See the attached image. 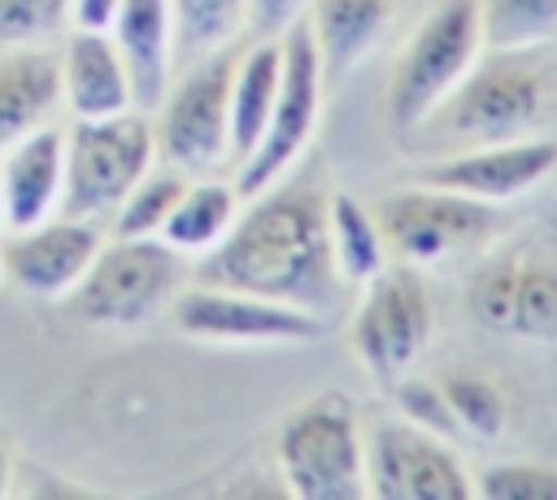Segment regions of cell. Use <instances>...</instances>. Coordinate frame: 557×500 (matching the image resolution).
Here are the masks:
<instances>
[{
	"instance_id": "obj_1",
	"label": "cell",
	"mask_w": 557,
	"mask_h": 500,
	"mask_svg": "<svg viewBox=\"0 0 557 500\" xmlns=\"http://www.w3.org/2000/svg\"><path fill=\"white\" fill-rule=\"evenodd\" d=\"M326 196L331 191L292 170L278 183L244 196L222 243L191 261V278L261 291L322 317L335 313L348 283L331 252Z\"/></svg>"
},
{
	"instance_id": "obj_2",
	"label": "cell",
	"mask_w": 557,
	"mask_h": 500,
	"mask_svg": "<svg viewBox=\"0 0 557 500\" xmlns=\"http://www.w3.org/2000/svg\"><path fill=\"white\" fill-rule=\"evenodd\" d=\"M557 43L544 48H483L453 96L409 135L431 157L548 135L557 122Z\"/></svg>"
},
{
	"instance_id": "obj_3",
	"label": "cell",
	"mask_w": 557,
	"mask_h": 500,
	"mask_svg": "<svg viewBox=\"0 0 557 500\" xmlns=\"http://www.w3.org/2000/svg\"><path fill=\"white\" fill-rule=\"evenodd\" d=\"M483 22L479 0H440L405 39V48L392 61L383 109L387 126L409 139L470 74V65L483 52Z\"/></svg>"
},
{
	"instance_id": "obj_4",
	"label": "cell",
	"mask_w": 557,
	"mask_h": 500,
	"mask_svg": "<svg viewBox=\"0 0 557 500\" xmlns=\"http://www.w3.org/2000/svg\"><path fill=\"white\" fill-rule=\"evenodd\" d=\"M274 470L296 500L366 496V426L339 391L296 404L274 435Z\"/></svg>"
},
{
	"instance_id": "obj_5",
	"label": "cell",
	"mask_w": 557,
	"mask_h": 500,
	"mask_svg": "<svg viewBox=\"0 0 557 500\" xmlns=\"http://www.w3.org/2000/svg\"><path fill=\"white\" fill-rule=\"evenodd\" d=\"M191 283V261L161 235H104L83 283L65 296L83 322L139 326L174 304Z\"/></svg>"
},
{
	"instance_id": "obj_6",
	"label": "cell",
	"mask_w": 557,
	"mask_h": 500,
	"mask_svg": "<svg viewBox=\"0 0 557 500\" xmlns=\"http://www.w3.org/2000/svg\"><path fill=\"white\" fill-rule=\"evenodd\" d=\"M157 161L152 113L126 109L113 117H74L65 126V191L61 213L109 226L122 196Z\"/></svg>"
},
{
	"instance_id": "obj_7",
	"label": "cell",
	"mask_w": 557,
	"mask_h": 500,
	"mask_svg": "<svg viewBox=\"0 0 557 500\" xmlns=\"http://www.w3.org/2000/svg\"><path fill=\"white\" fill-rule=\"evenodd\" d=\"M239 43H226L191 65H183L161 104L152 109L157 161L183 174L231 170V74Z\"/></svg>"
},
{
	"instance_id": "obj_8",
	"label": "cell",
	"mask_w": 557,
	"mask_h": 500,
	"mask_svg": "<svg viewBox=\"0 0 557 500\" xmlns=\"http://www.w3.org/2000/svg\"><path fill=\"white\" fill-rule=\"evenodd\" d=\"M387 257L405 261V265H440L448 257L487 248L500 235V204L448 191V187H431V183H413L383 196L374 204Z\"/></svg>"
},
{
	"instance_id": "obj_9",
	"label": "cell",
	"mask_w": 557,
	"mask_h": 500,
	"mask_svg": "<svg viewBox=\"0 0 557 500\" xmlns=\"http://www.w3.org/2000/svg\"><path fill=\"white\" fill-rule=\"evenodd\" d=\"M322 87H326V70H322L313 30L305 17H296L283 30V78H278L270 122H265L257 148L235 165L239 196H252V191L278 183L300 161V152L313 143L318 122H322Z\"/></svg>"
},
{
	"instance_id": "obj_10",
	"label": "cell",
	"mask_w": 557,
	"mask_h": 500,
	"mask_svg": "<svg viewBox=\"0 0 557 500\" xmlns=\"http://www.w3.org/2000/svg\"><path fill=\"white\" fill-rule=\"evenodd\" d=\"M431 330H435V309L418 265L396 261L361 283L357 309L348 317V339L370 378L396 383L400 374H409Z\"/></svg>"
},
{
	"instance_id": "obj_11",
	"label": "cell",
	"mask_w": 557,
	"mask_h": 500,
	"mask_svg": "<svg viewBox=\"0 0 557 500\" xmlns=\"http://www.w3.org/2000/svg\"><path fill=\"white\" fill-rule=\"evenodd\" d=\"M366 496L470 500L474 474L461 465L453 439H440L396 413V417H379L366 426Z\"/></svg>"
},
{
	"instance_id": "obj_12",
	"label": "cell",
	"mask_w": 557,
	"mask_h": 500,
	"mask_svg": "<svg viewBox=\"0 0 557 500\" xmlns=\"http://www.w3.org/2000/svg\"><path fill=\"white\" fill-rule=\"evenodd\" d=\"M174 326L209 343H313L326 335V317L261 291L191 278L174 304Z\"/></svg>"
},
{
	"instance_id": "obj_13",
	"label": "cell",
	"mask_w": 557,
	"mask_h": 500,
	"mask_svg": "<svg viewBox=\"0 0 557 500\" xmlns=\"http://www.w3.org/2000/svg\"><path fill=\"white\" fill-rule=\"evenodd\" d=\"M466 304L479 326L518 339H557V261L531 248H496L470 278Z\"/></svg>"
},
{
	"instance_id": "obj_14",
	"label": "cell",
	"mask_w": 557,
	"mask_h": 500,
	"mask_svg": "<svg viewBox=\"0 0 557 500\" xmlns=\"http://www.w3.org/2000/svg\"><path fill=\"white\" fill-rule=\"evenodd\" d=\"M548 174H557V139L531 135V139H505V143H474L457 152H440L413 170V183L448 187L487 204H509L540 187Z\"/></svg>"
},
{
	"instance_id": "obj_15",
	"label": "cell",
	"mask_w": 557,
	"mask_h": 500,
	"mask_svg": "<svg viewBox=\"0 0 557 500\" xmlns=\"http://www.w3.org/2000/svg\"><path fill=\"white\" fill-rule=\"evenodd\" d=\"M100 243H104L100 222H83L65 213H52L22 230H0L4 283L39 300H65L83 283Z\"/></svg>"
},
{
	"instance_id": "obj_16",
	"label": "cell",
	"mask_w": 557,
	"mask_h": 500,
	"mask_svg": "<svg viewBox=\"0 0 557 500\" xmlns=\"http://www.w3.org/2000/svg\"><path fill=\"white\" fill-rule=\"evenodd\" d=\"M65 191V126L48 122L0 152V230L35 226L61 213Z\"/></svg>"
},
{
	"instance_id": "obj_17",
	"label": "cell",
	"mask_w": 557,
	"mask_h": 500,
	"mask_svg": "<svg viewBox=\"0 0 557 500\" xmlns=\"http://www.w3.org/2000/svg\"><path fill=\"white\" fill-rule=\"evenodd\" d=\"M61 52V104L70 117H113L135 109L131 70L109 30H65Z\"/></svg>"
},
{
	"instance_id": "obj_18",
	"label": "cell",
	"mask_w": 557,
	"mask_h": 500,
	"mask_svg": "<svg viewBox=\"0 0 557 500\" xmlns=\"http://www.w3.org/2000/svg\"><path fill=\"white\" fill-rule=\"evenodd\" d=\"M61 52L57 43L0 48V152L22 135L61 117Z\"/></svg>"
},
{
	"instance_id": "obj_19",
	"label": "cell",
	"mask_w": 557,
	"mask_h": 500,
	"mask_svg": "<svg viewBox=\"0 0 557 500\" xmlns=\"http://www.w3.org/2000/svg\"><path fill=\"white\" fill-rule=\"evenodd\" d=\"M135 87V109L152 113L174 78V4L170 0H122L113 26H109Z\"/></svg>"
},
{
	"instance_id": "obj_20",
	"label": "cell",
	"mask_w": 557,
	"mask_h": 500,
	"mask_svg": "<svg viewBox=\"0 0 557 500\" xmlns=\"http://www.w3.org/2000/svg\"><path fill=\"white\" fill-rule=\"evenodd\" d=\"M283 78V35H257L248 48L239 43L231 74V170L257 148L274 96Z\"/></svg>"
},
{
	"instance_id": "obj_21",
	"label": "cell",
	"mask_w": 557,
	"mask_h": 500,
	"mask_svg": "<svg viewBox=\"0 0 557 500\" xmlns=\"http://www.w3.org/2000/svg\"><path fill=\"white\" fill-rule=\"evenodd\" d=\"M392 13H396V0H309L305 22L313 30L326 78H339L357 61H366L379 35L387 30Z\"/></svg>"
},
{
	"instance_id": "obj_22",
	"label": "cell",
	"mask_w": 557,
	"mask_h": 500,
	"mask_svg": "<svg viewBox=\"0 0 557 500\" xmlns=\"http://www.w3.org/2000/svg\"><path fill=\"white\" fill-rule=\"evenodd\" d=\"M244 196L235 187V178L222 174H191L161 226V239L183 252L187 261H200L205 252H213L222 243V235L231 230L235 213H239Z\"/></svg>"
},
{
	"instance_id": "obj_23",
	"label": "cell",
	"mask_w": 557,
	"mask_h": 500,
	"mask_svg": "<svg viewBox=\"0 0 557 500\" xmlns=\"http://www.w3.org/2000/svg\"><path fill=\"white\" fill-rule=\"evenodd\" d=\"M326 226H331V252H335L344 283L361 287L366 278H374L387 265V243H383L379 217L357 196L331 191L326 196Z\"/></svg>"
},
{
	"instance_id": "obj_24",
	"label": "cell",
	"mask_w": 557,
	"mask_h": 500,
	"mask_svg": "<svg viewBox=\"0 0 557 500\" xmlns=\"http://www.w3.org/2000/svg\"><path fill=\"white\" fill-rule=\"evenodd\" d=\"M174 4V74L226 43H239L248 30V0H170Z\"/></svg>"
},
{
	"instance_id": "obj_25",
	"label": "cell",
	"mask_w": 557,
	"mask_h": 500,
	"mask_svg": "<svg viewBox=\"0 0 557 500\" xmlns=\"http://www.w3.org/2000/svg\"><path fill=\"white\" fill-rule=\"evenodd\" d=\"M187 178L191 174H183V170H174L165 161H152L144 170V178L113 209L109 235H161V226H165V217H170V209H174V200H178Z\"/></svg>"
},
{
	"instance_id": "obj_26",
	"label": "cell",
	"mask_w": 557,
	"mask_h": 500,
	"mask_svg": "<svg viewBox=\"0 0 557 500\" xmlns=\"http://www.w3.org/2000/svg\"><path fill=\"white\" fill-rule=\"evenodd\" d=\"M487 48H544L557 43V0H479Z\"/></svg>"
},
{
	"instance_id": "obj_27",
	"label": "cell",
	"mask_w": 557,
	"mask_h": 500,
	"mask_svg": "<svg viewBox=\"0 0 557 500\" xmlns=\"http://www.w3.org/2000/svg\"><path fill=\"white\" fill-rule=\"evenodd\" d=\"M444 396H448V404L457 413L461 435H474V439H500L505 435L509 400L492 378H483V374H448L444 378Z\"/></svg>"
},
{
	"instance_id": "obj_28",
	"label": "cell",
	"mask_w": 557,
	"mask_h": 500,
	"mask_svg": "<svg viewBox=\"0 0 557 500\" xmlns=\"http://www.w3.org/2000/svg\"><path fill=\"white\" fill-rule=\"evenodd\" d=\"M70 30V0H0V48L52 43Z\"/></svg>"
},
{
	"instance_id": "obj_29",
	"label": "cell",
	"mask_w": 557,
	"mask_h": 500,
	"mask_svg": "<svg viewBox=\"0 0 557 500\" xmlns=\"http://www.w3.org/2000/svg\"><path fill=\"white\" fill-rule=\"evenodd\" d=\"M474 496L483 500H557V465L500 461L474 474Z\"/></svg>"
},
{
	"instance_id": "obj_30",
	"label": "cell",
	"mask_w": 557,
	"mask_h": 500,
	"mask_svg": "<svg viewBox=\"0 0 557 500\" xmlns=\"http://www.w3.org/2000/svg\"><path fill=\"white\" fill-rule=\"evenodd\" d=\"M392 387H396V391H392L396 413H400L405 422H413V426H422V430H431V435H440V439H457V435H461L457 413H453V404H448V396H444V383L400 374Z\"/></svg>"
},
{
	"instance_id": "obj_31",
	"label": "cell",
	"mask_w": 557,
	"mask_h": 500,
	"mask_svg": "<svg viewBox=\"0 0 557 500\" xmlns=\"http://www.w3.org/2000/svg\"><path fill=\"white\" fill-rule=\"evenodd\" d=\"M309 0H248V30L257 35H283L296 17H305Z\"/></svg>"
},
{
	"instance_id": "obj_32",
	"label": "cell",
	"mask_w": 557,
	"mask_h": 500,
	"mask_svg": "<svg viewBox=\"0 0 557 500\" xmlns=\"http://www.w3.org/2000/svg\"><path fill=\"white\" fill-rule=\"evenodd\" d=\"M122 0H70V30H109Z\"/></svg>"
},
{
	"instance_id": "obj_33",
	"label": "cell",
	"mask_w": 557,
	"mask_h": 500,
	"mask_svg": "<svg viewBox=\"0 0 557 500\" xmlns=\"http://www.w3.org/2000/svg\"><path fill=\"white\" fill-rule=\"evenodd\" d=\"M9 487H13V457H9V448L0 443V496H9Z\"/></svg>"
},
{
	"instance_id": "obj_34",
	"label": "cell",
	"mask_w": 557,
	"mask_h": 500,
	"mask_svg": "<svg viewBox=\"0 0 557 500\" xmlns=\"http://www.w3.org/2000/svg\"><path fill=\"white\" fill-rule=\"evenodd\" d=\"M0 278H4V261H0Z\"/></svg>"
}]
</instances>
